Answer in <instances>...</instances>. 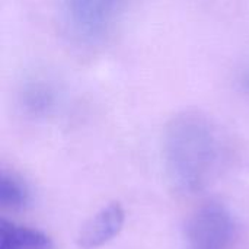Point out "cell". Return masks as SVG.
<instances>
[{
	"label": "cell",
	"mask_w": 249,
	"mask_h": 249,
	"mask_svg": "<svg viewBox=\"0 0 249 249\" xmlns=\"http://www.w3.org/2000/svg\"><path fill=\"white\" fill-rule=\"evenodd\" d=\"M163 149L169 179L184 193L206 188L219 175L226 159L222 131L200 112L177 115L166 128Z\"/></svg>",
	"instance_id": "obj_1"
},
{
	"label": "cell",
	"mask_w": 249,
	"mask_h": 249,
	"mask_svg": "<svg viewBox=\"0 0 249 249\" xmlns=\"http://www.w3.org/2000/svg\"><path fill=\"white\" fill-rule=\"evenodd\" d=\"M125 0H60L69 34L85 44L101 41L115 23Z\"/></svg>",
	"instance_id": "obj_2"
},
{
	"label": "cell",
	"mask_w": 249,
	"mask_h": 249,
	"mask_svg": "<svg viewBox=\"0 0 249 249\" xmlns=\"http://www.w3.org/2000/svg\"><path fill=\"white\" fill-rule=\"evenodd\" d=\"M235 238V220L231 212L219 203L200 207L187 223L188 249H232Z\"/></svg>",
	"instance_id": "obj_3"
},
{
	"label": "cell",
	"mask_w": 249,
	"mask_h": 249,
	"mask_svg": "<svg viewBox=\"0 0 249 249\" xmlns=\"http://www.w3.org/2000/svg\"><path fill=\"white\" fill-rule=\"evenodd\" d=\"M124 222V209L118 203L108 204L83 225L77 236L79 247L82 249L101 248L121 232Z\"/></svg>",
	"instance_id": "obj_4"
},
{
	"label": "cell",
	"mask_w": 249,
	"mask_h": 249,
	"mask_svg": "<svg viewBox=\"0 0 249 249\" xmlns=\"http://www.w3.org/2000/svg\"><path fill=\"white\" fill-rule=\"evenodd\" d=\"M0 249H53V241L38 229L0 220Z\"/></svg>",
	"instance_id": "obj_5"
},
{
	"label": "cell",
	"mask_w": 249,
	"mask_h": 249,
	"mask_svg": "<svg viewBox=\"0 0 249 249\" xmlns=\"http://www.w3.org/2000/svg\"><path fill=\"white\" fill-rule=\"evenodd\" d=\"M29 201L26 184L13 172H0V207L6 210H20Z\"/></svg>",
	"instance_id": "obj_6"
},
{
	"label": "cell",
	"mask_w": 249,
	"mask_h": 249,
	"mask_svg": "<svg viewBox=\"0 0 249 249\" xmlns=\"http://www.w3.org/2000/svg\"><path fill=\"white\" fill-rule=\"evenodd\" d=\"M55 95L50 85L34 82L23 90V107L31 114H45L54 104Z\"/></svg>",
	"instance_id": "obj_7"
},
{
	"label": "cell",
	"mask_w": 249,
	"mask_h": 249,
	"mask_svg": "<svg viewBox=\"0 0 249 249\" xmlns=\"http://www.w3.org/2000/svg\"><path fill=\"white\" fill-rule=\"evenodd\" d=\"M239 83H241L242 89L249 93V64L245 67V69H244V70H242V71H241Z\"/></svg>",
	"instance_id": "obj_8"
}]
</instances>
